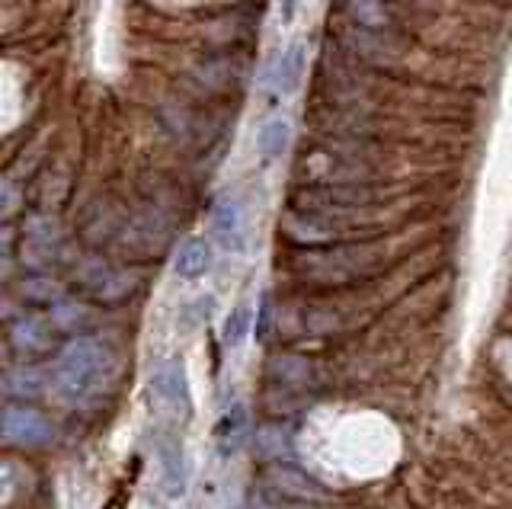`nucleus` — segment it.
Listing matches in <instances>:
<instances>
[{"label": "nucleus", "mask_w": 512, "mask_h": 509, "mask_svg": "<svg viewBox=\"0 0 512 509\" xmlns=\"http://www.w3.org/2000/svg\"><path fill=\"white\" fill-rule=\"evenodd\" d=\"M45 391H48V375H42L39 369H32V365H26V362L20 365V369H10L4 375V394L13 404L36 401V397Z\"/></svg>", "instance_id": "17"}, {"label": "nucleus", "mask_w": 512, "mask_h": 509, "mask_svg": "<svg viewBox=\"0 0 512 509\" xmlns=\"http://www.w3.org/2000/svg\"><path fill=\"white\" fill-rule=\"evenodd\" d=\"M384 263V244H340L327 250H308L298 257V273L317 285H349L378 273Z\"/></svg>", "instance_id": "2"}, {"label": "nucleus", "mask_w": 512, "mask_h": 509, "mask_svg": "<svg viewBox=\"0 0 512 509\" xmlns=\"http://www.w3.org/2000/svg\"><path fill=\"white\" fill-rule=\"evenodd\" d=\"M71 282L80 295L93 301V305L119 308V305H128V301L144 289V273L138 266H128V263L87 257L74 266Z\"/></svg>", "instance_id": "3"}, {"label": "nucleus", "mask_w": 512, "mask_h": 509, "mask_svg": "<svg viewBox=\"0 0 512 509\" xmlns=\"http://www.w3.org/2000/svg\"><path fill=\"white\" fill-rule=\"evenodd\" d=\"M212 234L224 250H244L247 247V212L240 199L224 196L212 209Z\"/></svg>", "instance_id": "8"}, {"label": "nucleus", "mask_w": 512, "mask_h": 509, "mask_svg": "<svg viewBox=\"0 0 512 509\" xmlns=\"http://www.w3.org/2000/svg\"><path fill=\"white\" fill-rule=\"evenodd\" d=\"M55 337H58L55 324L45 321V317H39V314H20L7 327V340L13 346V353L23 362L55 353Z\"/></svg>", "instance_id": "7"}, {"label": "nucleus", "mask_w": 512, "mask_h": 509, "mask_svg": "<svg viewBox=\"0 0 512 509\" xmlns=\"http://www.w3.org/2000/svg\"><path fill=\"white\" fill-rule=\"evenodd\" d=\"M304 68H308V49H304L301 42L288 45V49L269 65V71H266V87L276 90L279 97H285V93L298 90L301 77H304Z\"/></svg>", "instance_id": "12"}, {"label": "nucleus", "mask_w": 512, "mask_h": 509, "mask_svg": "<svg viewBox=\"0 0 512 509\" xmlns=\"http://www.w3.org/2000/svg\"><path fill=\"white\" fill-rule=\"evenodd\" d=\"M295 4H298V0H282V10L285 13H295Z\"/></svg>", "instance_id": "25"}, {"label": "nucleus", "mask_w": 512, "mask_h": 509, "mask_svg": "<svg viewBox=\"0 0 512 509\" xmlns=\"http://www.w3.org/2000/svg\"><path fill=\"white\" fill-rule=\"evenodd\" d=\"M48 321L55 324L58 333H68V337H77L80 330H87V327L93 324V314H90V308L84 305V301L64 298V301H58V305L52 308V314H48Z\"/></svg>", "instance_id": "20"}, {"label": "nucleus", "mask_w": 512, "mask_h": 509, "mask_svg": "<svg viewBox=\"0 0 512 509\" xmlns=\"http://www.w3.org/2000/svg\"><path fill=\"white\" fill-rule=\"evenodd\" d=\"M269 321H272V298L263 295L260 301V314H256V340H263L269 333Z\"/></svg>", "instance_id": "23"}, {"label": "nucleus", "mask_w": 512, "mask_h": 509, "mask_svg": "<svg viewBox=\"0 0 512 509\" xmlns=\"http://www.w3.org/2000/svg\"><path fill=\"white\" fill-rule=\"evenodd\" d=\"M247 330H250V308L240 305V308L231 311L228 324H224V346H228V349L240 346L247 337Z\"/></svg>", "instance_id": "22"}, {"label": "nucleus", "mask_w": 512, "mask_h": 509, "mask_svg": "<svg viewBox=\"0 0 512 509\" xmlns=\"http://www.w3.org/2000/svg\"><path fill=\"white\" fill-rule=\"evenodd\" d=\"M16 295H20L23 305H32V308H55L58 301H64L61 282L48 273H29L26 279H20Z\"/></svg>", "instance_id": "18"}, {"label": "nucleus", "mask_w": 512, "mask_h": 509, "mask_svg": "<svg viewBox=\"0 0 512 509\" xmlns=\"http://www.w3.org/2000/svg\"><path fill=\"white\" fill-rule=\"evenodd\" d=\"M151 388L157 391L160 401H167L173 410H180V413L192 410V391H189L186 365L180 359L160 362L154 369V375H151Z\"/></svg>", "instance_id": "9"}, {"label": "nucleus", "mask_w": 512, "mask_h": 509, "mask_svg": "<svg viewBox=\"0 0 512 509\" xmlns=\"http://www.w3.org/2000/svg\"><path fill=\"white\" fill-rule=\"evenodd\" d=\"M170 218L164 212V205H144L141 212L128 215L119 228L116 247L132 260H157L160 253L170 244Z\"/></svg>", "instance_id": "4"}, {"label": "nucleus", "mask_w": 512, "mask_h": 509, "mask_svg": "<svg viewBox=\"0 0 512 509\" xmlns=\"http://www.w3.org/2000/svg\"><path fill=\"white\" fill-rule=\"evenodd\" d=\"M340 13L346 23L359 29H372V33L381 36H397L394 13L388 10L384 0H340Z\"/></svg>", "instance_id": "11"}, {"label": "nucleus", "mask_w": 512, "mask_h": 509, "mask_svg": "<svg viewBox=\"0 0 512 509\" xmlns=\"http://www.w3.org/2000/svg\"><path fill=\"white\" fill-rule=\"evenodd\" d=\"M256 445H260V458H282V452H288L292 445H288V436H285V429L282 426H263L260 429V436H256Z\"/></svg>", "instance_id": "21"}, {"label": "nucleus", "mask_w": 512, "mask_h": 509, "mask_svg": "<svg viewBox=\"0 0 512 509\" xmlns=\"http://www.w3.org/2000/svg\"><path fill=\"white\" fill-rule=\"evenodd\" d=\"M208 266H212V247H208L205 237H189V241H183L180 250H176V273L183 279L205 276Z\"/></svg>", "instance_id": "19"}, {"label": "nucleus", "mask_w": 512, "mask_h": 509, "mask_svg": "<svg viewBox=\"0 0 512 509\" xmlns=\"http://www.w3.org/2000/svg\"><path fill=\"white\" fill-rule=\"evenodd\" d=\"M218 449H221V455L224 458H231L234 452H240V445L247 442V436H250V413H247V407L240 404V401H234L228 410L221 413V420H218Z\"/></svg>", "instance_id": "16"}, {"label": "nucleus", "mask_w": 512, "mask_h": 509, "mask_svg": "<svg viewBox=\"0 0 512 509\" xmlns=\"http://www.w3.org/2000/svg\"><path fill=\"white\" fill-rule=\"evenodd\" d=\"M0 442L10 452H42L55 442V423L32 404H7L0 410Z\"/></svg>", "instance_id": "5"}, {"label": "nucleus", "mask_w": 512, "mask_h": 509, "mask_svg": "<svg viewBox=\"0 0 512 509\" xmlns=\"http://www.w3.org/2000/svg\"><path fill=\"white\" fill-rule=\"evenodd\" d=\"M13 189H16L13 183H7V186H4V218H7V221H10V218H13V212H16V196H13Z\"/></svg>", "instance_id": "24"}, {"label": "nucleus", "mask_w": 512, "mask_h": 509, "mask_svg": "<svg viewBox=\"0 0 512 509\" xmlns=\"http://www.w3.org/2000/svg\"><path fill=\"white\" fill-rule=\"evenodd\" d=\"M266 490L272 493L276 500H288V503H320L327 500V487L317 481V477H311L308 471H301L295 465H282V461H276V465L266 468Z\"/></svg>", "instance_id": "6"}, {"label": "nucleus", "mask_w": 512, "mask_h": 509, "mask_svg": "<svg viewBox=\"0 0 512 509\" xmlns=\"http://www.w3.org/2000/svg\"><path fill=\"white\" fill-rule=\"evenodd\" d=\"M192 81L199 84L205 97H224L237 84V58L234 55H215L205 58L192 71Z\"/></svg>", "instance_id": "13"}, {"label": "nucleus", "mask_w": 512, "mask_h": 509, "mask_svg": "<svg viewBox=\"0 0 512 509\" xmlns=\"http://www.w3.org/2000/svg\"><path fill=\"white\" fill-rule=\"evenodd\" d=\"M160 481H164L167 497H183L186 493V452L176 436L160 439Z\"/></svg>", "instance_id": "15"}, {"label": "nucleus", "mask_w": 512, "mask_h": 509, "mask_svg": "<svg viewBox=\"0 0 512 509\" xmlns=\"http://www.w3.org/2000/svg\"><path fill=\"white\" fill-rule=\"evenodd\" d=\"M119 362L116 353L100 337H74L48 372V391H52L64 407L93 410L100 407L116 388Z\"/></svg>", "instance_id": "1"}, {"label": "nucleus", "mask_w": 512, "mask_h": 509, "mask_svg": "<svg viewBox=\"0 0 512 509\" xmlns=\"http://www.w3.org/2000/svg\"><path fill=\"white\" fill-rule=\"evenodd\" d=\"M253 145H256V154H260L263 164L282 161V157L288 154V148H292V122L282 119V116L266 119L260 129H256Z\"/></svg>", "instance_id": "14"}, {"label": "nucleus", "mask_w": 512, "mask_h": 509, "mask_svg": "<svg viewBox=\"0 0 512 509\" xmlns=\"http://www.w3.org/2000/svg\"><path fill=\"white\" fill-rule=\"evenodd\" d=\"M266 375L272 378V385L301 391L317 381V362L301 353H276L266 365Z\"/></svg>", "instance_id": "10"}]
</instances>
